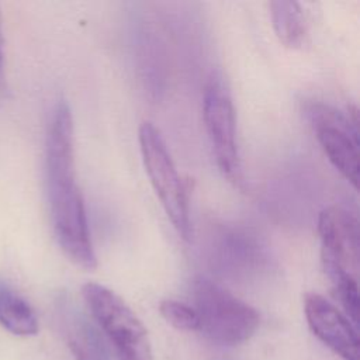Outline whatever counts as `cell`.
I'll return each instance as SVG.
<instances>
[{
  "mask_svg": "<svg viewBox=\"0 0 360 360\" xmlns=\"http://www.w3.org/2000/svg\"><path fill=\"white\" fill-rule=\"evenodd\" d=\"M321 256L326 276L347 318L359 322V222L347 210L330 205L318 215Z\"/></svg>",
  "mask_w": 360,
  "mask_h": 360,
  "instance_id": "6da1fadb",
  "label": "cell"
},
{
  "mask_svg": "<svg viewBox=\"0 0 360 360\" xmlns=\"http://www.w3.org/2000/svg\"><path fill=\"white\" fill-rule=\"evenodd\" d=\"M51 224L65 256L84 270L97 267L84 201L76 184V170L45 174Z\"/></svg>",
  "mask_w": 360,
  "mask_h": 360,
  "instance_id": "7a4b0ae2",
  "label": "cell"
},
{
  "mask_svg": "<svg viewBox=\"0 0 360 360\" xmlns=\"http://www.w3.org/2000/svg\"><path fill=\"white\" fill-rule=\"evenodd\" d=\"M194 309L200 329L210 340L222 346H236L249 340L260 322L257 311L205 276L193 281Z\"/></svg>",
  "mask_w": 360,
  "mask_h": 360,
  "instance_id": "3957f363",
  "label": "cell"
},
{
  "mask_svg": "<svg viewBox=\"0 0 360 360\" xmlns=\"http://www.w3.org/2000/svg\"><path fill=\"white\" fill-rule=\"evenodd\" d=\"M82 297L93 321L114 346L118 360H153L146 328L118 294L90 281L82 287Z\"/></svg>",
  "mask_w": 360,
  "mask_h": 360,
  "instance_id": "277c9868",
  "label": "cell"
},
{
  "mask_svg": "<svg viewBox=\"0 0 360 360\" xmlns=\"http://www.w3.org/2000/svg\"><path fill=\"white\" fill-rule=\"evenodd\" d=\"M142 162L169 221L183 239L191 236L188 197L160 131L143 121L138 131Z\"/></svg>",
  "mask_w": 360,
  "mask_h": 360,
  "instance_id": "5b68a950",
  "label": "cell"
},
{
  "mask_svg": "<svg viewBox=\"0 0 360 360\" xmlns=\"http://www.w3.org/2000/svg\"><path fill=\"white\" fill-rule=\"evenodd\" d=\"M202 117L219 172L228 181L242 186L235 107L226 84L217 75L204 86Z\"/></svg>",
  "mask_w": 360,
  "mask_h": 360,
  "instance_id": "8992f818",
  "label": "cell"
},
{
  "mask_svg": "<svg viewBox=\"0 0 360 360\" xmlns=\"http://www.w3.org/2000/svg\"><path fill=\"white\" fill-rule=\"evenodd\" d=\"M307 114L315 136L332 166L357 190L359 186V131L357 122L335 107L312 103Z\"/></svg>",
  "mask_w": 360,
  "mask_h": 360,
  "instance_id": "52a82bcc",
  "label": "cell"
},
{
  "mask_svg": "<svg viewBox=\"0 0 360 360\" xmlns=\"http://www.w3.org/2000/svg\"><path fill=\"white\" fill-rule=\"evenodd\" d=\"M210 260L221 274L238 280L256 277L270 264L262 239L243 226H221L211 239Z\"/></svg>",
  "mask_w": 360,
  "mask_h": 360,
  "instance_id": "ba28073f",
  "label": "cell"
},
{
  "mask_svg": "<svg viewBox=\"0 0 360 360\" xmlns=\"http://www.w3.org/2000/svg\"><path fill=\"white\" fill-rule=\"evenodd\" d=\"M304 314L311 332L343 360H359V335L354 323L318 292L304 295Z\"/></svg>",
  "mask_w": 360,
  "mask_h": 360,
  "instance_id": "9c48e42d",
  "label": "cell"
},
{
  "mask_svg": "<svg viewBox=\"0 0 360 360\" xmlns=\"http://www.w3.org/2000/svg\"><path fill=\"white\" fill-rule=\"evenodd\" d=\"M55 318L75 360H111L100 328L68 297L58 298Z\"/></svg>",
  "mask_w": 360,
  "mask_h": 360,
  "instance_id": "30bf717a",
  "label": "cell"
},
{
  "mask_svg": "<svg viewBox=\"0 0 360 360\" xmlns=\"http://www.w3.org/2000/svg\"><path fill=\"white\" fill-rule=\"evenodd\" d=\"M0 325L15 336H34L39 325L30 302L6 281H0Z\"/></svg>",
  "mask_w": 360,
  "mask_h": 360,
  "instance_id": "8fae6325",
  "label": "cell"
},
{
  "mask_svg": "<svg viewBox=\"0 0 360 360\" xmlns=\"http://www.w3.org/2000/svg\"><path fill=\"white\" fill-rule=\"evenodd\" d=\"M271 25L278 41L287 48H300L307 37V20L298 1H270Z\"/></svg>",
  "mask_w": 360,
  "mask_h": 360,
  "instance_id": "7c38bea8",
  "label": "cell"
},
{
  "mask_svg": "<svg viewBox=\"0 0 360 360\" xmlns=\"http://www.w3.org/2000/svg\"><path fill=\"white\" fill-rule=\"evenodd\" d=\"M159 312L163 319L179 330H198L200 321L195 309L177 300H163L159 304Z\"/></svg>",
  "mask_w": 360,
  "mask_h": 360,
  "instance_id": "4fadbf2b",
  "label": "cell"
},
{
  "mask_svg": "<svg viewBox=\"0 0 360 360\" xmlns=\"http://www.w3.org/2000/svg\"><path fill=\"white\" fill-rule=\"evenodd\" d=\"M4 89V41L1 32V15H0V93Z\"/></svg>",
  "mask_w": 360,
  "mask_h": 360,
  "instance_id": "5bb4252c",
  "label": "cell"
}]
</instances>
